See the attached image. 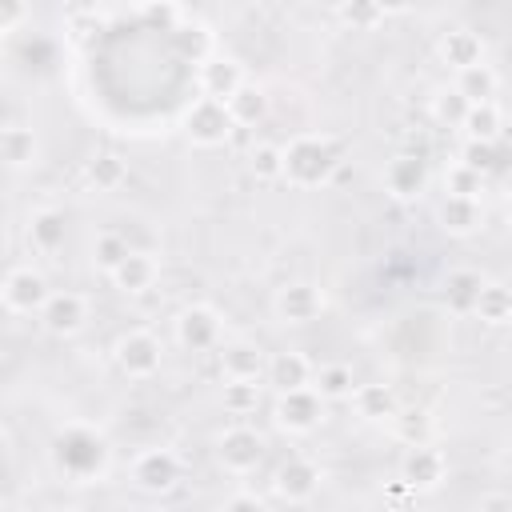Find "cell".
Returning a JSON list of instances; mask_svg holds the SVG:
<instances>
[{
    "label": "cell",
    "mask_w": 512,
    "mask_h": 512,
    "mask_svg": "<svg viewBox=\"0 0 512 512\" xmlns=\"http://www.w3.org/2000/svg\"><path fill=\"white\" fill-rule=\"evenodd\" d=\"M244 84H248V72H244V64H240L236 56H228V52H212V56L200 60V68H196V88H200L204 100L228 104Z\"/></svg>",
    "instance_id": "obj_14"
},
{
    "label": "cell",
    "mask_w": 512,
    "mask_h": 512,
    "mask_svg": "<svg viewBox=\"0 0 512 512\" xmlns=\"http://www.w3.org/2000/svg\"><path fill=\"white\" fill-rule=\"evenodd\" d=\"M64 240H68V220H64L60 208L44 204V208H32L28 212V220H24V244H28V252L52 256V252L64 248Z\"/></svg>",
    "instance_id": "obj_19"
},
{
    "label": "cell",
    "mask_w": 512,
    "mask_h": 512,
    "mask_svg": "<svg viewBox=\"0 0 512 512\" xmlns=\"http://www.w3.org/2000/svg\"><path fill=\"white\" fill-rule=\"evenodd\" d=\"M504 192H508V200H512V172L504 176Z\"/></svg>",
    "instance_id": "obj_43"
},
{
    "label": "cell",
    "mask_w": 512,
    "mask_h": 512,
    "mask_svg": "<svg viewBox=\"0 0 512 512\" xmlns=\"http://www.w3.org/2000/svg\"><path fill=\"white\" fill-rule=\"evenodd\" d=\"M112 364L120 368V376L128 380H152L164 368V344L148 332V328H128L116 336L112 344Z\"/></svg>",
    "instance_id": "obj_5"
},
{
    "label": "cell",
    "mask_w": 512,
    "mask_h": 512,
    "mask_svg": "<svg viewBox=\"0 0 512 512\" xmlns=\"http://www.w3.org/2000/svg\"><path fill=\"white\" fill-rule=\"evenodd\" d=\"M228 112H232L236 128H252V124H260V120L268 116V92L248 80V84L228 100Z\"/></svg>",
    "instance_id": "obj_29"
},
{
    "label": "cell",
    "mask_w": 512,
    "mask_h": 512,
    "mask_svg": "<svg viewBox=\"0 0 512 512\" xmlns=\"http://www.w3.org/2000/svg\"><path fill=\"white\" fill-rule=\"evenodd\" d=\"M28 20V8L24 4H4L0 8V32L8 36V32H16V24H24Z\"/></svg>",
    "instance_id": "obj_40"
},
{
    "label": "cell",
    "mask_w": 512,
    "mask_h": 512,
    "mask_svg": "<svg viewBox=\"0 0 512 512\" xmlns=\"http://www.w3.org/2000/svg\"><path fill=\"white\" fill-rule=\"evenodd\" d=\"M128 476H132V484H136L144 496H168V492L180 488L184 464H180V456H176L172 448L152 444V448H140V452L132 456Z\"/></svg>",
    "instance_id": "obj_3"
},
{
    "label": "cell",
    "mask_w": 512,
    "mask_h": 512,
    "mask_svg": "<svg viewBox=\"0 0 512 512\" xmlns=\"http://www.w3.org/2000/svg\"><path fill=\"white\" fill-rule=\"evenodd\" d=\"M384 192H388L392 200H400V204L420 200V196L428 192V164H424L420 156H412V152L392 156V160L384 164Z\"/></svg>",
    "instance_id": "obj_17"
},
{
    "label": "cell",
    "mask_w": 512,
    "mask_h": 512,
    "mask_svg": "<svg viewBox=\"0 0 512 512\" xmlns=\"http://www.w3.org/2000/svg\"><path fill=\"white\" fill-rule=\"evenodd\" d=\"M332 16H336L340 24H348L352 32H372V28L388 16V8H384V4H372V0H352V4H336Z\"/></svg>",
    "instance_id": "obj_34"
},
{
    "label": "cell",
    "mask_w": 512,
    "mask_h": 512,
    "mask_svg": "<svg viewBox=\"0 0 512 512\" xmlns=\"http://www.w3.org/2000/svg\"><path fill=\"white\" fill-rule=\"evenodd\" d=\"M220 404H224L228 416H248V412L260 408V384H224Z\"/></svg>",
    "instance_id": "obj_37"
},
{
    "label": "cell",
    "mask_w": 512,
    "mask_h": 512,
    "mask_svg": "<svg viewBox=\"0 0 512 512\" xmlns=\"http://www.w3.org/2000/svg\"><path fill=\"white\" fill-rule=\"evenodd\" d=\"M484 276L480 272H472V268H456V272H448V280H444V308L452 312V316H476V304H480V292H484Z\"/></svg>",
    "instance_id": "obj_24"
},
{
    "label": "cell",
    "mask_w": 512,
    "mask_h": 512,
    "mask_svg": "<svg viewBox=\"0 0 512 512\" xmlns=\"http://www.w3.org/2000/svg\"><path fill=\"white\" fill-rule=\"evenodd\" d=\"M48 512H80L76 504H56V508H48Z\"/></svg>",
    "instance_id": "obj_42"
},
{
    "label": "cell",
    "mask_w": 512,
    "mask_h": 512,
    "mask_svg": "<svg viewBox=\"0 0 512 512\" xmlns=\"http://www.w3.org/2000/svg\"><path fill=\"white\" fill-rule=\"evenodd\" d=\"M84 184L92 192H120L128 184V160L112 148H100L84 160Z\"/></svg>",
    "instance_id": "obj_23"
},
{
    "label": "cell",
    "mask_w": 512,
    "mask_h": 512,
    "mask_svg": "<svg viewBox=\"0 0 512 512\" xmlns=\"http://www.w3.org/2000/svg\"><path fill=\"white\" fill-rule=\"evenodd\" d=\"M476 316L488 324V328H504L508 316H512V288L500 284V280H488L484 292H480V304H476Z\"/></svg>",
    "instance_id": "obj_31"
},
{
    "label": "cell",
    "mask_w": 512,
    "mask_h": 512,
    "mask_svg": "<svg viewBox=\"0 0 512 512\" xmlns=\"http://www.w3.org/2000/svg\"><path fill=\"white\" fill-rule=\"evenodd\" d=\"M400 480L416 492V496H428L436 492L444 480H448V456L432 444H420V448H408L404 460H400Z\"/></svg>",
    "instance_id": "obj_15"
},
{
    "label": "cell",
    "mask_w": 512,
    "mask_h": 512,
    "mask_svg": "<svg viewBox=\"0 0 512 512\" xmlns=\"http://www.w3.org/2000/svg\"><path fill=\"white\" fill-rule=\"evenodd\" d=\"M508 236H512V208H508Z\"/></svg>",
    "instance_id": "obj_45"
},
{
    "label": "cell",
    "mask_w": 512,
    "mask_h": 512,
    "mask_svg": "<svg viewBox=\"0 0 512 512\" xmlns=\"http://www.w3.org/2000/svg\"><path fill=\"white\" fill-rule=\"evenodd\" d=\"M108 280H112V288L120 296H148L156 288V280H160V256L152 248H132L124 256V264Z\"/></svg>",
    "instance_id": "obj_18"
},
{
    "label": "cell",
    "mask_w": 512,
    "mask_h": 512,
    "mask_svg": "<svg viewBox=\"0 0 512 512\" xmlns=\"http://www.w3.org/2000/svg\"><path fill=\"white\" fill-rule=\"evenodd\" d=\"M480 192H484V176L480 172H472L468 164H448V172H444V196H460V200H480Z\"/></svg>",
    "instance_id": "obj_36"
},
{
    "label": "cell",
    "mask_w": 512,
    "mask_h": 512,
    "mask_svg": "<svg viewBox=\"0 0 512 512\" xmlns=\"http://www.w3.org/2000/svg\"><path fill=\"white\" fill-rule=\"evenodd\" d=\"M88 320H92V304H88V296L76 292V288H56V292L48 296L44 312H40V328H44L48 336H56V340L80 336V332L88 328Z\"/></svg>",
    "instance_id": "obj_11"
},
{
    "label": "cell",
    "mask_w": 512,
    "mask_h": 512,
    "mask_svg": "<svg viewBox=\"0 0 512 512\" xmlns=\"http://www.w3.org/2000/svg\"><path fill=\"white\" fill-rule=\"evenodd\" d=\"M352 412L364 420V424H392V416L400 412V404H396V396H392V388L388 384H356V392H352Z\"/></svg>",
    "instance_id": "obj_25"
},
{
    "label": "cell",
    "mask_w": 512,
    "mask_h": 512,
    "mask_svg": "<svg viewBox=\"0 0 512 512\" xmlns=\"http://www.w3.org/2000/svg\"><path fill=\"white\" fill-rule=\"evenodd\" d=\"M340 160H344V148L324 136V132H300L284 144V180L300 192H312V188H324L332 184V176L340 172Z\"/></svg>",
    "instance_id": "obj_2"
},
{
    "label": "cell",
    "mask_w": 512,
    "mask_h": 512,
    "mask_svg": "<svg viewBox=\"0 0 512 512\" xmlns=\"http://www.w3.org/2000/svg\"><path fill=\"white\" fill-rule=\"evenodd\" d=\"M220 512H268V504L256 492H232V496H224Z\"/></svg>",
    "instance_id": "obj_39"
},
{
    "label": "cell",
    "mask_w": 512,
    "mask_h": 512,
    "mask_svg": "<svg viewBox=\"0 0 512 512\" xmlns=\"http://www.w3.org/2000/svg\"><path fill=\"white\" fill-rule=\"evenodd\" d=\"M484 36L480 32H472V28H448V32H440V40H436V60L448 68V72H468V68H480V64H488L484 60Z\"/></svg>",
    "instance_id": "obj_16"
},
{
    "label": "cell",
    "mask_w": 512,
    "mask_h": 512,
    "mask_svg": "<svg viewBox=\"0 0 512 512\" xmlns=\"http://www.w3.org/2000/svg\"><path fill=\"white\" fill-rule=\"evenodd\" d=\"M216 464L228 472V476H252L260 464H264V436L248 424H232L216 436Z\"/></svg>",
    "instance_id": "obj_10"
},
{
    "label": "cell",
    "mask_w": 512,
    "mask_h": 512,
    "mask_svg": "<svg viewBox=\"0 0 512 512\" xmlns=\"http://www.w3.org/2000/svg\"><path fill=\"white\" fill-rule=\"evenodd\" d=\"M272 424L284 436H312L324 424V396L316 388L276 392L272 396Z\"/></svg>",
    "instance_id": "obj_8"
},
{
    "label": "cell",
    "mask_w": 512,
    "mask_h": 512,
    "mask_svg": "<svg viewBox=\"0 0 512 512\" xmlns=\"http://www.w3.org/2000/svg\"><path fill=\"white\" fill-rule=\"evenodd\" d=\"M476 512H512V496L508 492H484L476 500Z\"/></svg>",
    "instance_id": "obj_41"
},
{
    "label": "cell",
    "mask_w": 512,
    "mask_h": 512,
    "mask_svg": "<svg viewBox=\"0 0 512 512\" xmlns=\"http://www.w3.org/2000/svg\"><path fill=\"white\" fill-rule=\"evenodd\" d=\"M380 512H404V508H400V504H384Z\"/></svg>",
    "instance_id": "obj_44"
},
{
    "label": "cell",
    "mask_w": 512,
    "mask_h": 512,
    "mask_svg": "<svg viewBox=\"0 0 512 512\" xmlns=\"http://www.w3.org/2000/svg\"><path fill=\"white\" fill-rule=\"evenodd\" d=\"M460 128H464V136L476 140V144H496V140H500V128H504V116H500L496 104H472Z\"/></svg>",
    "instance_id": "obj_30"
},
{
    "label": "cell",
    "mask_w": 512,
    "mask_h": 512,
    "mask_svg": "<svg viewBox=\"0 0 512 512\" xmlns=\"http://www.w3.org/2000/svg\"><path fill=\"white\" fill-rule=\"evenodd\" d=\"M468 104H496V92H500V76L492 64H480V68H468L456 76L452 84Z\"/></svg>",
    "instance_id": "obj_27"
},
{
    "label": "cell",
    "mask_w": 512,
    "mask_h": 512,
    "mask_svg": "<svg viewBox=\"0 0 512 512\" xmlns=\"http://www.w3.org/2000/svg\"><path fill=\"white\" fill-rule=\"evenodd\" d=\"M460 164H468L472 172H492L496 168V144H476V140H464V152H460Z\"/></svg>",
    "instance_id": "obj_38"
},
{
    "label": "cell",
    "mask_w": 512,
    "mask_h": 512,
    "mask_svg": "<svg viewBox=\"0 0 512 512\" xmlns=\"http://www.w3.org/2000/svg\"><path fill=\"white\" fill-rule=\"evenodd\" d=\"M216 364H220L224 384H260L268 376V352L248 336L224 340L216 352Z\"/></svg>",
    "instance_id": "obj_12"
},
{
    "label": "cell",
    "mask_w": 512,
    "mask_h": 512,
    "mask_svg": "<svg viewBox=\"0 0 512 512\" xmlns=\"http://www.w3.org/2000/svg\"><path fill=\"white\" fill-rule=\"evenodd\" d=\"M264 380L272 384V392H296V388H312L316 368L300 348H280V352L268 356V376Z\"/></svg>",
    "instance_id": "obj_20"
},
{
    "label": "cell",
    "mask_w": 512,
    "mask_h": 512,
    "mask_svg": "<svg viewBox=\"0 0 512 512\" xmlns=\"http://www.w3.org/2000/svg\"><path fill=\"white\" fill-rule=\"evenodd\" d=\"M328 312V292L316 280H284L272 292V316L284 328H304Z\"/></svg>",
    "instance_id": "obj_4"
},
{
    "label": "cell",
    "mask_w": 512,
    "mask_h": 512,
    "mask_svg": "<svg viewBox=\"0 0 512 512\" xmlns=\"http://www.w3.org/2000/svg\"><path fill=\"white\" fill-rule=\"evenodd\" d=\"M248 172H252V180H260V184L284 180V144H276V140L252 144V148H248Z\"/></svg>",
    "instance_id": "obj_28"
},
{
    "label": "cell",
    "mask_w": 512,
    "mask_h": 512,
    "mask_svg": "<svg viewBox=\"0 0 512 512\" xmlns=\"http://www.w3.org/2000/svg\"><path fill=\"white\" fill-rule=\"evenodd\" d=\"M48 296H52V284H48L44 268H36V264H12L0 284L4 312H12V316H40Z\"/></svg>",
    "instance_id": "obj_7"
},
{
    "label": "cell",
    "mask_w": 512,
    "mask_h": 512,
    "mask_svg": "<svg viewBox=\"0 0 512 512\" xmlns=\"http://www.w3.org/2000/svg\"><path fill=\"white\" fill-rule=\"evenodd\" d=\"M0 152H4V164L12 172H32L40 164V140L28 124H16L8 120L4 132H0Z\"/></svg>",
    "instance_id": "obj_22"
},
{
    "label": "cell",
    "mask_w": 512,
    "mask_h": 512,
    "mask_svg": "<svg viewBox=\"0 0 512 512\" xmlns=\"http://www.w3.org/2000/svg\"><path fill=\"white\" fill-rule=\"evenodd\" d=\"M56 472L72 484H100L112 468V444L108 436L96 428V424H84V420H68L56 436H52V448H48Z\"/></svg>",
    "instance_id": "obj_1"
},
{
    "label": "cell",
    "mask_w": 512,
    "mask_h": 512,
    "mask_svg": "<svg viewBox=\"0 0 512 512\" xmlns=\"http://www.w3.org/2000/svg\"><path fill=\"white\" fill-rule=\"evenodd\" d=\"M324 484V468L308 456H288L276 472H272V496L284 504H308Z\"/></svg>",
    "instance_id": "obj_13"
},
{
    "label": "cell",
    "mask_w": 512,
    "mask_h": 512,
    "mask_svg": "<svg viewBox=\"0 0 512 512\" xmlns=\"http://www.w3.org/2000/svg\"><path fill=\"white\" fill-rule=\"evenodd\" d=\"M504 328H508V332H512V316H508V324H504Z\"/></svg>",
    "instance_id": "obj_46"
},
{
    "label": "cell",
    "mask_w": 512,
    "mask_h": 512,
    "mask_svg": "<svg viewBox=\"0 0 512 512\" xmlns=\"http://www.w3.org/2000/svg\"><path fill=\"white\" fill-rule=\"evenodd\" d=\"M312 388L324 396V404H332V400H352V392H356V372H352V364H344V360L320 364Z\"/></svg>",
    "instance_id": "obj_26"
},
{
    "label": "cell",
    "mask_w": 512,
    "mask_h": 512,
    "mask_svg": "<svg viewBox=\"0 0 512 512\" xmlns=\"http://www.w3.org/2000/svg\"><path fill=\"white\" fill-rule=\"evenodd\" d=\"M128 252H132V244H128L120 232L104 228V232H96V240H92V268H100L104 276H112V272L124 264Z\"/></svg>",
    "instance_id": "obj_32"
},
{
    "label": "cell",
    "mask_w": 512,
    "mask_h": 512,
    "mask_svg": "<svg viewBox=\"0 0 512 512\" xmlns=\"http://www.w3.org/2000/svg\"><path fill=\"white\" fill-rule=\"evenodd\" d=\"M172 332H176V344L184 352H220V344H224V316L212 304H184L172 316Z\"/></svg>",
    "instance_id": "obj_9"
},
{
    "label": "cell",
    "mask_w": 512,
    "mask_h": 512,
    "mask_svg": "<svg viewBox=\"0 0 512 512\" xmlns=\"http://www.w3.org/2000/svg\"><path fill=\"white\" fill-rule=\"evenodd\" d=\"M436 224L448 236H476L484 228V208L480 200H460V196H440L436 200Z\"/></svg>",
    "instance_id": "obj_21"
},
{
    "label": "cell",
    "mask_w": 512,
    "mask_h": 512,
    "mask_svg": "<svg viewBox=\"0 0 512 512\" xmlns=\"http://www.w3.org/2000/svg\"><path fill=\"white\" fill-rule=\"evenodd\" d=\"M392 432L396 440H404L408 448H420V444H432V416L424 408H400L392 416Z\"/></svg>",
    "instance_id": "obj_33"
},
{
    "label": "cell",
    "mask_w": 512,
    "mask_h": 512,
    "mask_svg": "<svg viewBox=\"0 0 512 512\" xmlns=\"http://www.w3.org/2000/svg\"><path fill=\"white\" fill-rule=\"evenodd\" d=\"M180 128H184V136H188L192 148H224V144L232 140V132H236V120H232L228 104L196 96V100L188 104Z\"/></svg>",
    "instance_id": "obj_6"
},
{
    "label": "cell",
    "mask_w": 512,
    "mask_h": 512,
    "mask_svg": "<svg viewBox=\"0 0 512 512\" xmlns=\"http://www.w3.org/2000/svg\"><path fill=\"white\" fill-rule=\"evenodd\" d=\"M468 100L456 92V88H440L432 100H428V112H432V120L436 124H448V128H460L464 124V116H468Z\"/></svg>",
    "instance_id": "obj_35"
}]
</instances>
